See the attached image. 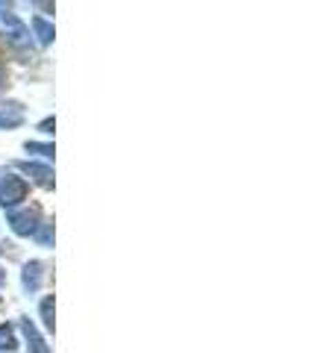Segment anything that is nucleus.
Returning <instances> with one entry per match:
<instances>
[{
  "label": "nucleus",
  "instance_id": "nucleus-2",
  "mask_svg": "<svg viewBox=\"0 0 335 353\" xmlns=\"http://www.w3.org/2000/svg\"><path fill=\"white\" fill-rule=\"evenodd\" d=\"M9 227H12L15 236H36L39 212L36 209H12V212H9Z\"/></svg>",
  "mask_w": 335,
  "mask_h": 353
},
{
  "label": "nucleus",
  "instance_id": "nucleus-6",
  "mask_svg": "<svg viewBox=\"0 0 335 353\" xmlns=\"http://www.w3.org/2000/svg\"><path fill=\"white\" fill-rule=\"evenodd\" d=\"M0 18H3V24L9 27V32H12L15 41H24V39H27V30H24V24H21V21L15 18V12H9V9H6V12H0Z\"/></svg>",
  "mask_w": 335,
  "mask_h": 353
},
{
  "label": "nucleus",
  "instance_id": "nucleus-11",
  "mask_svg": "<svg viewBox=\"0 0 335 353\" xmlns=\"http://www.w3.org/2000/svg\"><path fill=\"white\" fill-rule=\"evenodd\" d=\"M41 230H36V236L41 241V248H50L53 245V221H44V224H39Z\"/></svg>",
  "mask_w": 335,
  "mask_h": 353
},
{
  "label": "nucleus",
  "instance_id": "nucleus-13",
  "mask_svg": "<svg viewBox=\"0 0 335 353\" xmlns=\"http://www.w3.org/2000/svg\"><path fill=\"white\" fill-rule=\"evenodd\" d=\"M50 127H53V118H48V121H41V130H44V132H53Z\"/></svg>",
  "mask_w": 335,
  "mask_h": 353
},
{
  "label": "nucleus",
  "instance_id": "nucleus-4",
  "mask_svg": "<svg viewBox=\"0 0 335 353\" xmlns=\"http://www.w3.org/2000/svg\"><path fill=\"white\" fill-rule=\"evenodd\" d=\"M21 330H24V339H27L30 353H50V347L44 345V339L39 336V330H36V324H32L30 318H21Z\"/></svg>",
  "mask_w": 335,
  "mask_h": 353
},
{
  "label": "nucleus",
  "instance_id": "nucleus-14",
  "mask_svg": "<svg viewBox=\"0 0 335 353\" xmlns=\"http://www.w3.org/2000/svg\"><path fill=\"white\" fill-rule=\"evenodd\" d=\"M0 283H3V274H0Z\"/></svg>",
  "mask_w": 335,
  "mask_h": 353
},
{
  "label": "nucleus",
  "instance_id": "nucleus-3",
  "mask_svg": "<svg viewBox=\"0 0 335 353\" xmlns=\"http://www.w3.org/2000/svg\"><path fill=\"white\" fill-rule=\"evenodd\" d=\"M21 168H24V174H30L32 183H39L41 189H53V171L48 168V165H41V162H24Z\"/></svg>",
  "mask_w": 335,
  "mask_h": 353
},
{
  "label": "nucleus",
  "instance_id": "nucleus-9",
  "mask_svg": "<svg viewBox=\"0 0 335 353\" xmlns=\"http://www.w3.org/2000/svg\"><path fill=\"white\" fill-rule=\"evenodd\" d=\"M15 327L12 324H0V350H15Z\"/></svg>",
  "mask_w": 335,
  "mask_h": 353
},
{
  "label": "nucleus",
  "instance_id": "nucleus-12",
  "mask_svg": "<svg viewBox=\"0 0 335 353\" xmlns=\"http://www.w3.org/2000/svg\"><path fill=\"white\" fill-rule=\"evenodd\" d=\"M30 153H41V157H53V145H39V141H27Z\"/></svg>",
  "mask_w": 335,
  "mask_h": 353
},
{
  "label": "nucleus",
  "instance_id": "nucleus-8",
  "mask_svg": "<svg viewBox=\"0 0 335 353\" xmlns=\"http://www.w3.org/2000/svg\"><path fill=\"white\" fill-rule=\"evenodd\" d=\"M39 315H41V324H44V330H50L53 333V294H48L41 301V306H39Z\"/></svg>",
  "mask_w": 335,
  "mask_h": 353
},
{
  "label": "nucleus",
  "instance_id": "nucleus-5",
  "mask_svg": "<svg viewBox=\"0 0 335 353\" xmlns=\"http://www.w3.org/2000/svg\"><path fill=\"white\" fill-rule=\"evenodd\" d=\"M41 274H44V265L41 262H27L24 265V274H21V283H24V289L32 294V292H39V285H41Z\"/></svg>",
  "mask_w": 335,
  "mask_h": 353
},
{
  "label": "nucleus",
  "instance_id": "nucleus-10",
  "mask_svg": "<svg viewBox=\"0 0 335 353\" xmlns=\"http://www.w3.org/2000/svg\"><path fill=\"white\" fill-rule=\"evenodd\" d=\"M21 124H24L21 109H15V112H0V130H12V127H21Z\"/></svg>",
  "mask_w": 335,
  "mask_h": 353
},
{
  "label": "nucleus",
  "instance_id": "nucleus-1",
  "mask_svg": "<svg viewBox=\"0 0 335 353\" xmlns=\"http://www.w3.org/2000/svg\"><path fill=\"white\" fill-rule=\"evenodd\" d=\"M27 197V180L18 174H6L0 180V206L3 209H12Z\"/></svg>",
  "mask_w": 335,
  "mask_h": 353
},
{
  "label": "nucleus",
  "instance_id": "nucleus-7",
  "mask_svg": "<svg viewBox=\"0 0 335 353\" xmlns=\"http://www.w3.org/2000/svg\"><path fill=\"white\" fill-rule=\"evenodd\" d=\"M32 30H36V36H39V41L41 44H50L53 41V24H48L44 18H32Z\"/></svg>",
  "mask_w": 335,
  "mask_h": 353
}]
</instances>
